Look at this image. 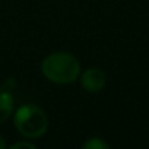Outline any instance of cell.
<instances>
[{
    "label": "cell",
    "mask_w": 149,
    "mask_h": 149,
    "mask_svg": "<svg viewBox=\"0 0 149 149\" xmlns=\"http://www.w3.org/2000/svg\"><path fill=\"white\" fill-rule=\"evenodd\" d=\"M41 70L44 76L54 84H72L78 79L81 66L74 56L57 51L48 54L42 60Z\"/></svg>",
    "instance_id": "1"
},
{
    "label": "cell",
    "mask_w": 149,
    "mask_h": 149,
    "mask_svg": "<svg viewBox=\"0 0 149 149\" xmlns=\"http://www.w3.org/2000/svg\"><path fill=\"white\" fill-rule=\"evenodd\" d=\"M84 148L85 149H102V148H108V145L104 142V140H101L100 137H94V139H91L89 142H86L85 145H84Z\"/></svg>",
    "instance_id": "5"
},
{
    "label": "cell",
    "mask_w": 149,
    "mask_h": 149,
    "mask_svg": "<svg viewBox=\"0 0 149 149\" xmlns=\"http://www.w3.org/2000/svg\"><path fill=\"white\" fill-rule=\"evenodd\" d=\"M81 82L88 92H100L105 85V73L98 67L86 69L82 73Z\"/></svg>",
    "instance_id": "3"
},
{
    "label": "cell",
    "mask_w": 149,
    "mask_h": 149,
    "mask_svg": "<svg viewBox=\"0 0 149 149\" xmlns=\"http://www.w3.org/2000/svg\"><path fill=\"white\" fill-rule=\"evenodd\" d=\"M13 148H15V149H16V148H29V149H34V145H31V143H25V142H19V143H15Z\"/></svg>",
    "instance_id": "6"
},
{
    "label": "cell",
    "mask_w": 149,
    "mask_h": 149,
    "mask_svg": "<svg viewBox=\"0 0 149 149\" xmlns=\"http://www.w3.org/2000/svg\"><path fill=\"white\" fill-rule=\"evenodd\" d=\"M5 146H6V145H5V140L2 139V136H0V149H3Z\"/></svg>",
    "instance_id": "7"
},
{
    "label": "cell",
    "mask_w": 149,
    "mask_h": 149,
    "mask_svg": "<svg viewBox=\"0 0 149 149\" xmlns=\"http://www.w3.org/2000/svg\"><path fill=\"white\" fill-rule=\"evenodd\" d=\"M13 110V97L10 95L9 89L0 86V123H3L9 118Z\"/></svg>",
    "instance_id": "4"
},
{
    "label": "cell",
    "mask_w": 149,
    "mask_h": 149,
    "mask_svg": "<svg viewBox=\"0 0 149 149\" xmlns=\"http://www.w3.org/2000/svg\"><path fill=\"white\" fill-rule=\"evenodd\" d=\"M47 124L45 113L37 105H24L15 114V126L18 132L28 139L41 137L47 130Z\"/></svg>",
    "instance_id": "2"
}]
</instances>
